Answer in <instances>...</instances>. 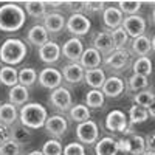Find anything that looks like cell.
Wrapping results in <instances>:
<instances>
[{
  "label": "cell",
  "instance_id": "44dd1931",
  "mask_svg": "<svg viewBox=\"0 0 155 155\" xmlns=\"http://www.w3.org/2000/svg\"><path fill=\"white\" fill-rule=\"evenodd\" d=\"M118 141L112 137H104L95 143V153L96 155H118Z\"/></svg>",
  "mask_w": 155,
  "mask_h": 155
},
{
  "label": "cell",
  "instance_id": "d6a6232c",
  "mask_svg": "<svg viewBox=\"0 0 155 155\" xmlns=\"http://www.w3.org/2000/svg\"><path fill=\"white\" fill-rule=\"evenodd\" d=\"M37 78H39L37 71L34 68H31V67H25V68L19 70V84L23 85V87H27V88L31 87L37 81Z\"/></svg>",
  "mask_w": 155,
  "mask_h": 155
},
{
  "label": "cell",
  "instance_id": "d590c367",
  "mask_svg": "<svg viewBox=\"0 0 155 155\" xmlns=\"http://www.w3.org/2000/svg\"><path fill=\"white\" fill-rule=\"evenodd\" d=\"M155 99V93H153V90H141V92L135 93L134 95V104L140 106V107H144L147 109L152 102Z\"/></svg>",
  "mask_w": 155,
  "mask_h": 155
},
{
  "label": "cell",
  "instance_id": "6da1fadb",
  "mask_svg": "<svg viewBox=\"0 0 155 155\" xmlns=\"http://www.w3.org/2000/svg\"><path fill=\"white\" fill-rule=\"evenodd\" d=\"M27 20V12L17 3H5L0 6V30L14 33L23 27Z\"/></svg>",
  "mask_w": 155,
  "mask_h": 155
},
{
  "label": "cell",
  "instance_id": "f546056e",
  "mask_svg": "<svg viewBox=\"0 0 155 155\" xmlns=\"http://www.w3.org/2000/svg\"><path fill=\"white\" fill-rule=\"evenodd\" d=\"M106 102V96L101 90H90L85 95V106L88 109H101Z\"/></svg>",
  "mask_w": 155,
  "mask_h": 155
},
{
  "label": "cell",
  "instance_id": "816d5d0a",
  "mask_svg": "<svg viewBox=\"0 0 155 155\" xmlns=\"http://www.w3.org/2000/svg\"><path fill=\"white\" fill-rule=\"evenodd\" d=\"M152 50H153V51H155V36H153V37H152Z\"/></svg>",
  "mask_w": 155,
  "mask_h": 155
},
{
  "label": "cell",
  "instance_id": "f907efd6",
  "mask_svg": "<svg viewBox=\"0 0 155 155\" xmlns=\"http://www.w3.org/2000/svg\"><path fill=\"white\" fill-rule=\"evenodd\" d=\"M155 5V3H153ZM152 22L155 23V6H153V9H152Z\"/></svg>",
  "mask_w": 155,
  "mask_h": 155
},
{
  "label": "cell",
  "instance_id": "f1b7e54d",
  "mask_svg": "<svg viewBox=\"0 0 155 155\" xmlns=\"http://www.w3.org/2000/svg\"><path fill=\"white\" fill-rule=\"evenodd\" d=\"M68 115H70V118L73 121H76L78 124H81V123L90 120V109L85 104H74L68 110Z\"/></svg>",
  "mask_w": 155,
  "mask_h": 155
},
{
  "label": "cell",
  "instance_id": "b9f144b4",
  "mask_svg": "<svg viewBox=\"0 0 155 155\" xmlns=\"http://www.w3.org/2000/svg\"><path fill=\"white\" fill-rule=\"evenodd\" d=\"M106 9V3L101 0H90L85 2V11H92V12H98V11H104Z\"/></svg>",
  "mask_w": 155,
  "mask_h": 155
},
{
  "label": "cell",
  "instance_id": "f35d334b",
  "mask_svg": "<svg viewBox=\"0 0 155 155\" xmlns=\"http://www.w3.org/2000/svg\"><path fill=\"white\" fill-rule=\"evenodd\" d=\"M112 33V37H113V44H115V50H124V47L127 45V41H129V36L127 33L124 31L123 27L116 28Z\"/></svg>",
  "mask_w": 155,
  "mask_h": 155
},
{
  "label": "cell",
  "instance_id": "f6af8a7d",
  "mask_svg": "<svg viewBox=\"0 0 155 155\" xmlns=\"http://www.w3.org/2000/svg\"><path fill=\"white\" fill-rule=\"evenodd\" d=\"M144 140H146V150H152V152H155V132L149 134Z\"/></svg>",
  "mask_w": 155,
  "mask_h": 155
},
{
  "label": "cell",
  "instance_id": "e575fe53",
  "mask_svg": "<svg viewBox=\"0 0 155 155\" xmlns=\"http://www.w3.org/2000/svg\"><path fill=\"white\" fill-rule=\"evenodd\" d=\"M134 71L137 74H141V76H150L152 74V61L147 58V56H143V58H138L134 65H132Z\"/></svg>",
  "mask_w": 155,
  "mask_h": 155
},
{
  "label": "cell",
  "instance_id": "c3c4849f",
  "mask_svg": "<svg viewBox=\"0 0 155 155\" xmlns=\"http://www.w3.org/2000/svg\"><path fill=\"white\" fill-rule=\"evenodd\" d=\"M28 155H44V153H42V150H33V152H30Z\"/></svg>",
  "mask_w": 155,
  "mask_h": 155
},
{
  "label": "cell",
  "instance_id": "cb8c5ba5",
  "mask_svg": "<svg viewBox=\"0 0 155 155\" xmlns=\"http://www.w3.org/2000/svg\"><path fill=\"white\" fill-rule=\"evenodd\" d=\"M17 120H19V110L16 106H12L11 102L0 104V124L11 127Z\"/></svg>",
  "mask_w": 155,
  "mask_h": 155
},
{
  "label": "cell",
  "instance_id": "30bf717a",
  "mask_svg": "<svg viewBox=\"0 0 155 155\" xmlns=\"http://www.w3.org/2000/svg\"><path fill=\"white\" fill-rule=\"evenodd\" d=\"M44 127H45L47 134L51 138L59 140L61 137L65 135L67 129H68V123H67V120L64 118L62 115H51V116H48V118H47Z\"/></svg>",
  "mask_w": 155,
  "mask_h": 155
},
{
  "label": "cell",
  "instance_id": "1f68e13d",
  "mask_svg": "<svg viewBox=\"0 0 155 155\" xmlns=\"http://www.w3.org/2000/svg\"><path fill=\"white\" fill-rule=\"evenodd\" d=\"M127 90H130V92H141V90H146L149 87V79L146 76H141V74H137L134 73L130 78L127 79Z\"/></svg>",
  "mask_w": 155,
  "mask_h": 155
},
{
  "label": "cell",
  "instance_id": "7dc6e473",
  "mask_svg": "<svg viewBox=\"0 0 155 155\" xmlns=\"http://www.w3.org/2000/svg\"><path fill=\"white\" fill-rule=\"evenodd\" d=\"M47 6H51V8H58V6H62L65 5V2H45Z\"/></svg>",
  "mask_w": 155,
  "mask_h": 155
},
{
  "label": "cell",
  "instance_id": "ba28073f",
  "mask_svg": "<svg viewBox=\"0 0 155 155\" xmlns=\"http://www.w3.org/2000/svg\"><path fill=\"white\" fill-rule=\"evenodd\" d=\"M65 28L74 37H79V36H85L90 31L92 23H90V19L84 14H71L65 23Z\"/></svg>",
  "mask_w": 155,
  "mask_h": 155
},
{
  "label": "cell",
  "instance_id": "8d00e7d4",
  "mask_svg": "<svg viewBox=\"0 0 155 155\" xmlns=\"http://www.w3.org/2000/svg\"><path fill=\"white\" fill-rule=\"evenodd\" d=\"M147 118H149V113H147V109H144V107L134 104L130 107V110H129V121L132 124H141V123L147 121Z\"/></svg>",
  "mask_w": 155,
  "mask_h": 155
},
{
  "label": "cell",
  "instance_id": "ac0fdd59",
  "mask_svg": "<svg viewBox=\"0 0 155 155\" xmlns=\"http://www.w3.org/2000/svg\"><path fill=\"white\" fill-rule=\"evenodd\" d=\"M101 62H102V56L99 54V51L95 50L93 47H90L84 50V53L79 59V65L84 70H93V68H99Z\"/></svg>",
  "mask_w": 155,
  "mask_h": 155
},
{
  "label": "cell",
  "instance_id": "603a6c76",
  "mask_svg": "<svg viewBox=\"0 0 155 155\" xmlns=\"http://www.w3.org/2000/svg\"><path fill=\"white\" fill-rule=\"evenodd\" d=\"M48 36H50V34H48V31L45 30L44 25H34V27L30 28V31H28V34H27L28 42H30L31 45L39 47V48L48 42Z\"/></svg>",
  "mask_w": 155,
  "mask_h": 155
},
{
  "label": "cell",
  "instance_id": "83f0119b",
  "mask_svg": "<svg viewBox=\"0 0 155 155\" xmlns=\"http://www.w3.org/2000/svg\"><path fill=\"white\" fill-rule=\"evenodd\" d=\"M0 82L6 87H14L19 84V71L14 67H2L0 68Z\"/></svg>",
  "mask_w": 155,
  "mask_h": 155
},
{
  "label": "cell",
  "instance_id": "7c38bea8",
  "mask_svg": "<svg viewBox=\"0 0 155 155\" xmlns=\"http://www.w3.org/2000/svg\"><path fill=\"white\" fill-rule=\"evenodd\" d=\"M84 44L79 37H71L68 41L61 47L62 54L65 56L67 59H70L71 62H79L82 53H84Z\"/></svg>",
  "mask_w": 155,
  "mask_h": 155
},
{
  "label": "cell",
  "instance_id": "9c48e42d",
  "mask_svg": "<svg viewBox=\"0 0 155 155\" xmlns=\"http://www.w3.org/2000/svg\"><path fill=\"white\" fill-rule=\"evenodd\" d=\"M106 127L110 132H116V134H129L127 127V116L123 110H112L107 116H106Z\"/></svg>",
  "mask_w": 155,
  "mask_h": 155
},
{
  "label": "cell",
  "instance_id": "4dcf8cb0",
  "mask_svg": "<svg viewBox=\"0 0 155 155\" xmlns=\"http://www.w3.org/2000/svg\"><path fill=\"white\" fill-rule=\"evenodd\" d=\"M11 134H12V140L17 141L19 144L28 143L30 138H31V130L28 127H25L23 124H20V123H17L16 126L14 124L11 126Z\"/></svg>",
  "mask_w": 155,
  "mask_h": 155
},
{
  "label": "cell",
  "instance_id": "4316f807",
  "mask_svg": "<svg viewBox=\"0 0 155 155\" xmlns=\"http://www.w3.org/2000/svg\"><path fill=\"white\" fill-rule=\"evenodd\" d=\"M152 50V41L146 36H140L137 39L132 41V53H135L138 58H143V56H147Z\"/></svg>",
  "mask_w": 155,
  "mask_h": 155
},
{
  "label": "cell",
  "instance_id": "ab89813d",
  "mask_svg": "<svg viewBox=\"0 0 155 155\" xmlns=\"http://www.w3.org/2000/svg\"><path fill=\"white\" fill-rule=\"evenodd\" d=\"M20 152H22V144H19L14 140H9L0 146V155H20Z\"/></svg>",
  "mask_w": 155,
  "mask_h": 155
},
{
  "label": "cell",
  "instance_id": "7a4b0ae2",
  "mask_svg": "<svg viewBox=\"0 0 155 155\" xmlns=\"http://www.w3.org/2000/svg\"><path fill=\"white\" fill-rule=\"evenodd\" d=\"M48 118L47 109L39 104V102H28L20 107L19 110V121L30 130H36L45 126V121Z\"/></svg>",
  "mask_w": 155,
  "mask_h": 155
},
{
  "label": "cell",
  "instance_id": "836d02e7",
  "mask_svg": "<svg viewBox=\"0 0 155 155\" xmlns=\"http://www.w3.org/2000/svg\"><path fill=\"white\" fill-rule=\"evenodd\" d=\"M141 5H143V2H140V0H121V2H118V8L126 17L137 16Z\"/></svg>",
  "mask_w": 155,
  "mask_h": 155
},
{
  "label": "cell",
  "instance_id": "74e56055",
  "mask_svg": "<svg viewBox=\"0 0 155 155\" xmlns=\"http://www.w3.org/2000/svg\"><path fill=\"white\" fill-rule=\"evenodd\" d=\"M42 153L44 155H62L64 153V147H62L59 140L51 138V140H48V141H45V143H44Z\"/></svg>",
  "mask_w": 155,
  "mask_h": 155
},
{
  "label": "cell",
  "instance_id": "8fae6325",
  "mask_svg": "<svg viewBox=\"0 0 155 155\" xmlns=\"http://www.w3.org/2000/svg\"><path fill=\"white\" fill-rule=\"evenodd\" d=\"M121 27L124 28V31L127 33L129 37L137 39V37L144 34V31H146V20H144V17H141L138 14L137 16H127V17H124Z\"/></svg>",
  "mask_w": 155,
  "mask_h": 155
},
{
  "label": "cell",
  "instance_id": "5bb4252c",
  "mask_svg": "<svg viewBox=\"0 0 155 155\" xmlns=\"http://www.w3.org/2000/svg\"><path fill=\"white\" fill-rule=\"evenodd\" d=\"M93 48L99 51L101 56H109L115 51V44L110 31H99L93 39Z\"/></svg>",
  "mask_w": 155,
  "mask_h": 155
},
{
  "label": "cell",
  "instance_id": "4fadbf2b",
  "mask_svg": "<svg viewBox=\"0 0 155 155\" xmlns=\"http://www.w3.org/2000/svg\"><path fill=\"white\" fill-rule=\"evenodd\" d=\"M130 61V54L126 50H115L113 53H110L109 56H106L104 59V65L110 70H124L129 65Z\"/></svg>",
  "mask_w": 155,
  "mask_h": 155
},
{
  "label": "cell",
  "instance_id": "7402d4cb",
  "mask_svg": "<svg viewBox=\"0 0 155 155\" xmlns=\"http://www.w3.org/2000/svg\"><path fill=\"white\" fill-rule=\"evenodd\" d=\"M106 73L102 68H93V70H85L84 81L88 87H92L93 90H101L102 85L106 82Z\"/></svg>",
  "mask_w": 155,
  "mask_h": 155
},
{
  "label": "cell",
  "instance_id": "9a60e30c",
  "mask_svg": "<svg viewBox=\"0 0 155 155\" xmlns=\"http://www.w3.org/2000/svg\"><path fill=\"white\" fill-rule=\"evenodd\" d=\"M62 54L61 51V45L53 42V41H48L45 45H42L41 48H39V58H41L42 62L48 64V65H51V64H54L59 61Z\"/></svg>",
  "mask_w": 155,
  "mask_h": 155
},
{
  "label": "cell",
  "instance_id": "ffe728a7",
  "mask_svg": "<svg viewBox=\"0 0 155 155\" xmlns=\"http://www.w3.org/2000/svg\"><path fill=\"white\" fill-rule=\"evenodd\" d=\"M65 17L59 12H48V14L44 17V27L48 31V34H58L61 33L64 28H65Z\"/></svg>",
  "mask_w": 155,
  "mask_h": 155
},
{
  "label": "cell",
  "instance_id": "52a82bcc",
  "mask_svg": "<svg viewBox=\"0 0 155 155\" xmlns=\"http://www.w3.org/2000/svg\"><path fill=\"white\" fill-rule=\"evenodd\" d=\"M39 84H41L42 87L48 88V90H56L61 87L64 78H62V71L54 68V67H45L44 70H41V73H39V78H37Z\"/></svg>",
  "mask_w": 155,
  "mask_h": 155
},
{
  "label": "cell",
  "instance_id": "2e32d148",
  "mask_svg": "<svg viewBox=\"0 0 155 155\" xmlns=\"http://www.w3.org/2000/svg\"><path fill=\"white\" fill-rule=\"evenodd\" d=\"M126 90V82L118 76H110L106 79L104 85H102L101 92L104 93V96H109V98H118L124 93Z\"/></svg>",
  "mask_w": 155,
  "mask_h": 155
},
{
  "label": "cell",
  "instance_id": "60d3db41",
  "mask_svg": "<svg viewBox=\"0 0 155 155\" xmlns=\"http://www.w3.org/2000/svg\"><path fill=\"white\" fill-rule=\"evenodd\" d=\"M62 155H85V147H84V144L79 143V141H73V143H68L64 147Z\"/></svg>",
  "mask_w": 155,
  "mask_h": 155
},
{
  "label": "cell",
  "instance_id": "3957f363",
  "mask_svg": "<svg viewBox=\"0 0 155 155\" xmlns=\"http://www.w3.org/2000/svg\"><path fill=\"white\" fill-rule=\"evenodd\" d=\"M27 51H28L27 45L20 39H14V37L6 39L2 44V47H0V61L5 62L9 67L17 65L25 59Z\"/></svg>",
  "mask_w": 155,
  "mask_h": 155
},
{
  "label": "cell",
  "instance_id": "bcb514c9",
  "mask_svg": "<svg viewBox=\"0 0 155 155\" xmlns=\"http://www.w3.org/2000/svg\"><path fill=\"white\" fill-rule=\"evenodd\" d=\"M147 113H149V116H152V118H155V99H153V102L147 107Z\"/></svg>",
  "mask_w": 155,
  "mask_h": 155
},
{
  "label": "cell",
  "instance_id": "277c9868",
  "mask_svg": "<svg viewBox=\"0 0 155 155\" xmlns=\"http://www.w3.org/2000/svg\"><path fill=\"white\" fill-rule=\"evenodd\" d=\"M76 138L81 144H95L99 138V127L95 121L88 120L76 127Z\"/></svg>",
  "mask_w": 155,
  "mask_h": 155
},
{
  "label": "cell",
  "instance_id": "e0dca14e",
  "mask_svg": "<svg viewBox=\"0 0 155 155\" xmlns=\"http://www.w3.org/2000/svg\"><path fill=\"white\" fill-rule=\"evenodd\" d=\"M124 20V14L120 11L118 6H107L104 11H102V22L109 30H116L123 25Z\"/></svg>",
  "mask_w": 155,
  "mask_h": 155
},
{
  "label": "cell",
  "instance_id": "5b68a950",
  "mask_svg": "<svg viewBox=\"0 0 155 155\" xmlns=\"http://www.w3.org/2000/svg\"><path fill=\"white\" fill-rule=\"evenodd\" d=\"M118 141V149L123 152H127L130 155H141L146 152V140L144 137L137 135V134H129L123 140H116Z\"/></svg>",
  "mask_w": 155,
  "mask_h": 155
},
{
  "label": "cell",
  "instance_id": "484cf974",
  "mask_svg": "<svg viewBox=\"0 0 155 155\" xmlns=\"http://www.w3.org/2000/svg\"><path fill=\"white\" fill-rule=\"evenodd\" d=\"M47 3L41 2V0H30V2H25L23 3V9L25 12L33 17V19H44L48 12H47Z\"/></svg>",
  "mask_w": 155,
  "mask_h": 155
},
{
  "label": "cell",
  "instance_id": "d6986e66",
  "mask_svg": "<svg viewBox=\"0 0 155 155\" xmlns=\"http://www.w3.org/2000/svg\"><path fill=\"white\" fill-rule=\"evenodd\" d=\"M85 70L79 65V62H71L62 68V78L68 84H79L84 81Z\"/></svg>",
  "mask_w": 155,
  "mask_h": 155
},
{
  "label": "cell",
  "instance_id": "8992f818",
  "mask_svg": "<svg viewBox=\"0 0 155 155\" xmlns=\"http://www.w3.org/2000/svg\"><path fill=\"white\" fill-rule=\"evenodd\" d=\"M50 104L59 112H68L73 107V96L70 93V90L62 85L53 90L50 95Z\"/></svg>",
  "mask_w": 155,
  "mask_h": 155
},
{
  "label": "cell",
  "instance_id": "d4e9b609",
  "mask_svg": "<svg viewBox=\"0 0 155 155\" xmlns=\"http://www.w3.org/2000/svg\"><path fill=\"white\" fill-rule=\"evenodd\" d=\"M8 98H9V102L12 106H25L28 102V98H30V93H28V88L23 87L20 84L14 85L9 88V93H8Z\"/></svg>",
  "mask_w": 155,
  "mask_h": 155
},
{
  "label": "cell",
  "instance_id": "ee69618b",
  "mask_svg": "<svg viewBox=\"0 0 155 155\" xmlns=\"http://www.w3.org/2000/svg\"><path fill=\"white\" fill-rule=\"evenodd\" d=\"M12 140V134H11V127L5 126V124H0V146L6 141Z\"/></svg>",
  "mask_w": 155,
  "mask_h": 155
},
{
  "label": "cell",
  "instance_id": "7bdbcfd3",
  "mask_svg": "<svg viewBox=\"0 0 155 155\" xmlns=\"http://www.w3.org/2000/svg\"><path fill=\"white\" fill-rule=\"evenodd\" d=\"M65 6L71 14H82V11H85V2H65Z\"/></svg>",
  "mask_w": 155,
  "mask_h": 155
},
{
  "label": "cell",
  "instance_id": "681fc988",
  "mask_svg": "<svg viewBox=\"0 0 155 155\" xmlns=\"http://www.w3.org/2000/svg\"><path fill=\"white\" fill-rule=\"evenodd\" d=\"M141 155H155V152H152V150H146V152H143Z\"/></svg>",
  "mask_w": 155,
  "mask_h": 155
}]
</instances>
